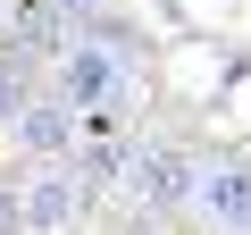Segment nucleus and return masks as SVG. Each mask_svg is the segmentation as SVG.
Segmentation results:
<instances>
[{"label": "nucleus", "mask_w": 251, "mask_h": 235, "mask_svg": "<svg viewBox=\"0 0 251 235\" xmlns=\"http://www.w3.org/2000/svg\"><path fill=\"white\" fill-rule=\"evenodd\" d=\"M59 92L84 118H126L134 109V67H126L117 42H67L59 51Z\"/></svg>", "instance_id": "nucleus-1"}, {"label": "nucleus", "mask_w": 251, "mask_h": 235, "mask_svg": "<svg viewBox=\"0 0 251 235\" xmlns=\"http://www.w3.org/2000/svg\"><path fill=\"white\" fill-rule=\"evenodd\" d=\"M193 210L218 218V227H234V235H251V160H201Z\"/></svg>", "instance_id": "nucleus-2"}, {"label": "nucleus", "mask_w": 251, "mask_h": 235, "mask_svg": "<svg viewBox=\"0 0 251 235\" xmlns=\"http://www.w3.org/2000/svg\"><path fill=\"white\" fill-rule=\"evenodd\" d=\"M193 176H201V160L193 151H134L126 160V185H134V202H151V210H176V202H193Z\"/></svg>", "instance_id": "nucleus-3"}, {"label": "nucleus", "mask_w": 251, "mask_h": 235, "mask_svg": "<svg viewBox=\"0 0 251 235\" xmlns=\"http://www.w3.org/2000/svg\"><path fill=\"white\" fill-rule=\"evenodd\" d=\"M84 176H67V168H42V176H25V235H59V227H75V210H84Z\"/></svg>", "instance_id": "nucleus-4"}, {"label": "nucleus", "mask_w": 251, "mask_h": 235, "mask_svg": "<svg viewBox=\"0 0 251 235\" xmlns=\"http://www.w3.org/2000/svg\"><path fill=\"white\" fill-rule=\"evenodd\" d=\"M75 118H84V109H75L67 92H59V101H25V109H17V143H25L34 160H59V151L75 143Z\"/></svg>", "instance_id": "nucleus-5"}, {"label": "nucleus", "mask_w": 251, "mask_h": 235, "mask_svg": "<svg viewBox=\"0 0 251 235\" xmlns=\"http://www.w3.org/2000/svg\"><path fill=\"white\" fill-rule=\"evenodd\" d=\"M17 109H25V76L0 59V126H17Z\"/></svg>", "instance_id": "nucleus-6"}, {"label": "nucleus", "mask_w": 251, "mask_h": 235, "mask_svg": "<svg viewBox=\"0 0 251 235\" xmlns=\"http://www.w3.org/2000/svg\"><path fill=\"white\" fill-rule=\"evenodd\" d=\"M0 235H25V185L17 176L0 185Z\"/></svg>", "instance_id": "nucleus-7"}, {"label": "nucleus", "mask_w": 251, "mask_h": 235, "mask_svg": "<svg viewBox=\"0 0 251 235\" xmlns=\"http://www.w3.org/2000/svg\"><path fill=\"white\" fill-rule=\"evenodd\" d=\"M59 9H67V17H92V9H100V0H59Z\"/></svg>", "instance_id": "nucleus-8"}]
</instances>
